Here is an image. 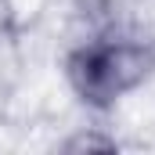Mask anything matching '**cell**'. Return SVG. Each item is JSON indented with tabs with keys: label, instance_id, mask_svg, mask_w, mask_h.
I'll list each match as a JSON object with an SVG mask.
<instances>
[{
	"label": "cell",
	"instance_id": "cell-1",
	"mask_svg": "<svg viewBox=\"0 0 155 155\" xmlns=\"http://www.w3.org/2000/svg\"><path fill=\"white\" fill-rule=\"evenodd\" d=\"M69 72H72L76 90L87 101L108 105L119 94H126L137 79H144L148 54L141 47H130V43H94L72 58Z\"/></svg>",
	"mask_w": 155,
	"mask_h": 155
}]
</instances>
